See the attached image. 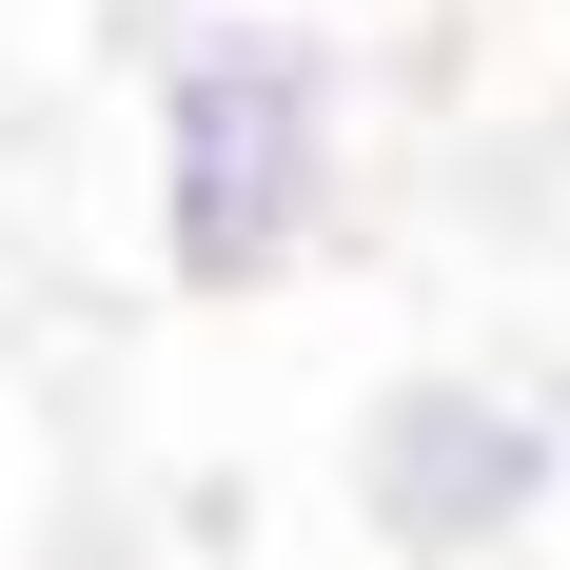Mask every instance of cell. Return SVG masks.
Instances as JSON below:
<instances>
[{"mask_svg":"<svg viewBox=\"0 0 570 570\" xmlns=\"http://www.w3.org/2000/svg\"><path fill=\"white\" fill-rule=\"evenodd\" d=\"M335 217V59L295 20H197L158 79V236L197 295L295 276V236Z\"/></svg>","mask_w":570,"mask_h":570,"instance_id":"6da1fadb","label":"cell"},{"mask_svg":"<svg viewBox=\"0 0 570 570\" xmlns=\"http://www.w3.org/2000/svg\"><path fill=\"white\" fill-rule=\"evenodd\" d=\"M354 472H374V531L394 551H512L531 512H551V413L531 394H472V374H413L374 433H354Z\"/></svg>","mask_w":570,"mask_h":570,"instance_id":"7a4b0ae2","label":"cell"}]
</instances>
